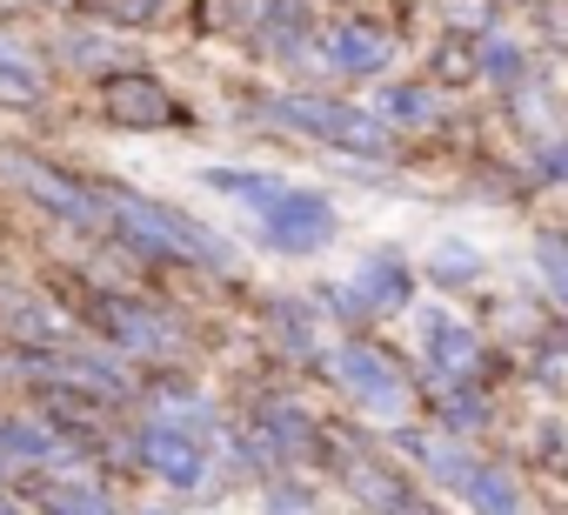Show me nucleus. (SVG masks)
<instances>
[{"label": "nucleus", "mask_w": 568, "mask_h": 515, "mask_svg": "<svg viewBox=\"0 0 568 515\" xmlns=\"http://www.w3.org/2000/svg\"><path fill=\"white\" fill-rule=\"evenodd\" d=\"M322 68L342 74V81H375V74L395 68V41L368 21H342V28L322 34Z\"/></svg>", "instance_id": "6e6552de"}, {"label": "nucleus", "mask_w": 568, "mask_h": 515, "mask_svg": "<svg viewBox=\"0 0 568 515\" xmlns=\"http://www.w3.org/2000/svg\"><path fill=\"white\" fill-rule=\"evenodd\" d=\"M335 234H342V214H335V201L315 194V188H281V201L261 214V241H267L274 254H295V262L322 254Z\"/></svg>", "instance_id": "39448f33"}, {"label": "nucleus", "mask_w": 568, "mask_h": 515, "mask_svg": "<svg viewBox=\"0 0 568 515\" xmlns=\"http://www.w3.org/2000/svg\"><path fill=\"white\" fill-rule=\"evenodd\" d=\"M395 515H442V508H435V502H422V495H408V502H402Z\"/></svg>", "instance_id": "bb28decb"}, {"label": "nucleus", "mask_w": 568, "mask_h": 515, "mask_svg": "<svg viewBox=\"0 0 568 515\" xmlns=\"http://www.w3.org/2000/svg\"><path fill=\"white\" fill-rule=\"evenodd\" d=\"M535 174H541V181H561V188H568V134L541 148V161H535Z\"/></svg>", "instance_id": "a878e982"}, {"label": "nucleus", "mask_w": 568, "mask_h": 515, "mask_svg": "<svg viewBox=\"0 0 568 515\" xmlns=\"http://www.w3.org/2000/svg\"><path fill=\"white\" fill-rule=\"evenodd\" d=\"M0 335L28 342V349H54V342H68V322L41 295H0Z\"/></svg>", "instance_id": "2eb2a0df"}, {"label": "nucleus", "mask_w": 568, "mask_h": 515, "mask_svg": "<svg viewBox=\"0 0 568 515\" xmlns=\"http://www.w3.org/2000/svg\"><path fill=\"white\" fill-rule=\"evenodd\" d=\"M101 48H108L101 34H68V41H61V61H68V68H88V74H101V68H108V54H101Z\"/></svg>", "instance_id": "393cba45"}, {"label": "nucleus", "mask_w": 568, "mask_h": 515, "mask_svg": "<svg viewBox=\"0 0 568 515\" xmlns=\"http://www.w3.org/2000/svg\"><path fill=\"white\" fill-rule=\"evenodd\" d=\"M428 282H435V289H468V282H481V254H475L468 241H435Z\"/></svg>", "instance_id": "412c9836"}, {"label": "nucleus", "mask_w": 568, "mask_h": 515, "mask_svg": "<svg viewBox=\"0 0 568 515\" xmlns=\"http://www.w3.org/2000/svg\"><path fill=\"white\" fill-rule=\"evenodd\" d=\"M108 221L121 228V241L134 254H154V262H194V269H234V248L201 228L194 214L154 201V194H108Z\"/></svg>", "instance_id": "f257e3e1"}, {"label": "nucleus", "mask_w": 568, "mask_h": 515, "mask_svg": "<svg viewBox=\"0 0 568 515\" xmlns=\"http://www.w3.org/2000/svg\"><path fill=\"white\" fill-rule=\"evenodd\" d=\"M462 502H468L475 515H521V482H515L508 468L481 462V468H475V482L462 488Z\"/></svg>", "instance_id": "aec40b11"}, {"label": "nucleus", "mask_w": 568, "mask_h": 515, "mask_svg": "<svg viewBox=\"0 0 568 515\" xmlns=\"http://www.w3.org/2000/svg\"><path fill=\"white\" fill-rule=\"evenodd\" d=\"M8 174L28 188V201L34 208H48L54 221H68V228H108V201L88 188V181H74V174H61V168H48V161H8Z\"/></svg>", "instance_id": "423d86ee"}, {"label": "nucleus", "mask_w": 568, "mask_h": 515, "mask_svg": "<svg viewBox=\"0 0 568 515\" xmlns=\"http://www.w3.org/2000/svg\"><path fill=\"white\" fill-rule=\"evenodd\" d=\"M61 455H68V442H61L54 422H41V415H0V468L41 475V468H54Z\"/></svg>", "instance_id": "f8f14e48"}, {"label": "nucleus", "mask_w": 568, "mask_h": 515, "mask_svg": "<svg viewBox=\"0 0 568 515\" xmlns=\"http://www.w3.org/2000/svg\"><path fill=\"white\" fill-rule=\"evenodd\" d=\"M0 88H21V94H41V61L21 48V41H8L0 34Z\"/></svg>", "instance_id": "5701e85b"}, {"label": "nucleus", "mask_w": 568, "mask_h": 515, "mask_svg": "<svg viewBox=\"0 0 568 515\" xmlns=\"http://www.w3.org/2000/svg\"><path fill=\"white\" fill-rule=\"evenodd\" d=\"M254 428H261L267 455H281V462H288V455H302V462H308V455H315V442H322V435H315V415H308L302 402H267Z\"/></svg>", "instance_id": "dca6fc26"}, {"label": "nucleus", "mask_w": 568, "mask_h": 515, "mask_svg": "<svg viewBox=\"0 0 568 515\" xmlns=\"http://www.w3.org/2000/svg\"><path fill=\"white\" fill-rule=\"evenodd\" d=\"M108 121L154 134V128H168V121H174V101H168L148 74H108Z\"/></svg>", "instance_id": "ddd939ff"}, {"label": "nucleus", "mask_w": 568, "mask_h": 515, "mask_svg": "<svg viewBox=\"0 0 568 515\" xmlns=\"http://www.w3.org/2000/svg\"><path fill=\"white\" fill-rule=\"evenodd\" d=\"M274 121L281 128H295L308 141H328V148H348L362 161H382L388 154V121L362 101H328V94H288V101H274Z\"/></svg>", "instance_id": "f03ea898"}, {"label": "nucleus", "mask_w": 568, "mask_h": 515, "mask_svg": "<svg viewBox=\"0 0 568 515\" xmlns=\"http://www.w3.org/2000/svg\"><path fill=\"white\" fill-rule=\"evenodd\" d=\"M335 382H342V395L362 408V415H375V422H408V375H402V362H388L382 349H368V342H342L335 349Z\"/></svg>", "instance_id": "20e7f679"}, {"label": "nucleus", "mask_w": 568, "mask_h": 515, "mask_svg": "<svg viewBox=\"0 0 568 515\" xmlns=\"http://www.w3.org/2000/svg\"><path fill=\"white\" fill-rule=\"evenodd\" d=\"M0 515H21V502H8V495H0Z\"/></svg>", "instance_id": "cd10ccee"}, {"label": "nucleus", "mask_w": 568, "mask_h": 515, "mask_svg": "<svg viewBox=\"0 0 568 515\" xmlns=\"http://www.w3.org/2000/svg\"><path fill=\"white\" fill-rule=\"evenodd\" d=\"M475 61H481V74H488L495 88H515V81L528 74V54H521V48H515L508 34H488V41L475 48Z\"/></svg>", "instance_id": "4be33fe9"}, {"label": "nucleus", "mask_w": 568, "mask_h": 515, "mask_svg": "<svg viewBox=\"0 0 568 515\" xmlns=\"http://www.w3.org/2000/svg\"><path fill=\"white\" fill-rule=\"evenodd\" d=\"M348 488H355V502L362 508H375V515H395L415 488H408V475L402 468H382V462H348V475H342Z\"/></svg>", "instance_id": "a211bd4d"}, {"label": "nucleus", "mask_w": 568, "mask_h": 515, "mask_svg": "<svg viewBox=\"0 0 568 515\" xmlns=\"http://www.w3.org/2000/svg\"><path fill=\"white\" fill-rule=\"evenodd\" d=\"M375 114H382L388 128H428V121H442V101H435V88H422V81H402V88H382Z\"/></svg>", "instance_id": "6ab92c4d"}, {"label": "nucleus", "mask_w": 568, "mask_h": 515, "mask_svg": "<svg viewBox=\"0 0 568 515\" xmlns=\"http://www.w3.org/2000/svg\"><path fill=\"white\" fill-rule=\"evenodd\" d=\"M388 442H395V455H408L428 482H442V488H468L475 482V468H481V455L475 448H462L448 428H435V435H422V428H388Z\"/></svg>", "instance_id": "1a4fd4ad"}, {"label": "nucleus", "mask_w": 568, "mask_h": 515, "mask_svg": "<svg viewBox=\"0 0 568 515\" xmlns=\"http://www.w3.org/2000/svg\"><path fill=\"white\" fill-rule=\"evenodd\" d=\"M94 329L114 342V355H134V362H154V355H168V349L181 342L174 322H168L161 309L134 302V295H101V302H94Z\"/></svg>", "instance_id": "0eeeda50"}, {"label": "nucleus", "mask_w": 568, "mask_h": 515, "mask_svg": "<svg viewBox=\"0 0 568 515\" xmlns=\"http://www.w3.org/2000/svg\"><path fill=\"white\" fill-rule=\"evenodd\" d=\"M535 269H541V282L561 295V309H568V234H541L535 241Z\"/></svg>", "instance_id": "b1692460"}, {"label": "nucleus", "mask_w": 568, "mask_h": 515, "mask_svg": "<svg viewBox=\"0 0 568 515\" xmlns=\"http://www.w3.org/2000/svg\"><path fill=\"white\" fill-rule=\"evenodd\" d=\"M415 335H422V355H428L442 375L468 382V368H475L481 342H475V329H468L455 309H422V315H415Z\"/></svg>", "instance_id": "9b49d317"}, {"label": "nucleus", "mask_w": 568, "mask_h": 515, "mask_svg": "<svg viewBox=\"0 0 568 515\" xmlns=\"http://www.w3.org/2000/svg\"><path fill=\"white\" fill-rule=\"evenodd\" d=\"M134 462H141L148 475H161L174 495H194V488H207V475H214L207 435H194V428H187V422H174L168 408H161V415H148V422L134 428Z\"/></svg>", "instance_id": "7ed1b4c3"}, {"label": "nucleus", "mask_w": 568, "mask_h": 515, "mask_svg": "<svg viewBox=\"0 0 568 515\" xmlns=\"http://www.w3.org/2000/svg\"><path fill=\"white\" fill-rule=\"evenodd\" d=\"M201 188H214V194H227V201H241V208L267 214L288 181H281L274 168H201Z\"/></svg>", "instance_id": "f3484780"}, {"label": "nucleus", "mask_w": 568, "mask_h": 515, "mask_svg": "<svg viewBox=\"0 0 568 515\" xmlns=\"http://www.w3.org/2000/svg\"><path fill=\"white\" fill-rule=\"evenodd\" d=\"M355 295L368 302V315H408V309H415V269H408V254H402V248H375V254H362Z\"/></svg>", "instance_id": "9d476101"}, {"label": "nucleus", "mask_w": 568, "mask_h": 515, "mask_svg": "<svg viewBox=\"0 0 568 515\" xmlns=\"http://www.w3.org/2000/svg\"><path fill=\"white\" fill-rule=\"evenodd\" d=\"M28 502H34L41 515H121V502H114L101 482H88V475H48V468H41V482L28 488Z\"/></svg>", "instance_id": "4468645a"}]
</instances>
